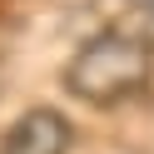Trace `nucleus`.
Listing matches in <instances>:
<instances>
[{
    "instance_id": "nucleus-1",
    "label": "nucleus",
    "mask_w": 154,
    "mask_h": 154,
    "mask_svg": "<svg viewBox=\"0 0 154 154\" xmlns=\"http://www.w3.org/2000/svg\"><path fill=\"white\" fill-rule=\"evenodd\" d=\"M154 75V35L134 25H109L90 35L65 65V90L90 109H114V104L144 94Z\"/></svg>"
},
{
    "instance_id": "nucleus-2",
    "label": "nucleus",
    "mask_w": 154,
    "mask_h": 154,
    "mask_svg": "<svg viewBox=\"0 0 154 154\" xmlns=\"http://www.w3.org/2000/svg\"><path fill=\"white\" fill-rule=\"evenodd\" d=\"M70 139H75L70 119H65L60 109H50V104H35V109H25L20 119L5 129L0 154H65Z\"/></svg>"
}]
</instances>
